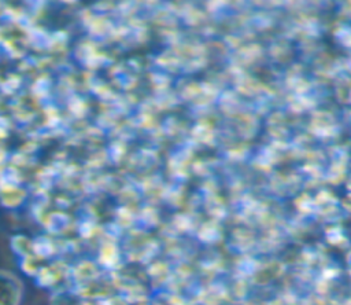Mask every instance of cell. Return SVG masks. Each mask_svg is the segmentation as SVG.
I'll use <instances>...</instances> for the list:
<instances>
[{
  "label": "cell",
  "mask_w": 351,
  "mask_h": 305,
  "mask_svg": "<svg viewBox=\"0 0 351 305\" xmlns=\"http://www.w3.org/2000/svg\"><path fill=\"white\" fill-rule=\"evenodd\" d=\"M21 297V280L7 271H0V305H19Z\"/></svg>",
  "instance_id": "cell-1"
}]
</instances>
